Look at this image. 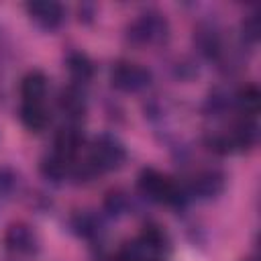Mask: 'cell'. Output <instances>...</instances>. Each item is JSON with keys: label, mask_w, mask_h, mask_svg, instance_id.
<instances>
[{"label": "cell", "mask_w": 261, "mask_h": 261, "mask_svg": "<svg viewBox=\"0 0 261 261\" xmlns=\"http://www.w3.org/2000/svg\"><path fill=\"white\" fill-rule=\"evenodd\" d=\"M139 192L151 200V202H161V204H169V206H181L188 200V194L167 175H163L161 171L153 169V167H145L139 173L137 179Z\"/></svg>", "instance_id": "cell-1"}, {"label": "cell", "mask_w": 261, "mask_h": 261, "mask_svg": "<svg viewBox=\"0 0 261 261\" xmlns=\"http://www.w3.org/2000/svg\"><path fill=\"white\" fill-rule=\"evenodd\" d=\"M126 37L133 45H161L169 39V22L159 10H147L139 14L126 29Z\"/></svg>", "instance_id": "cell-2"}, {"label": "cell", "mask_w": 261, "mask_h": 261, "mask_svg": "<svg viewBox=\"0 0 261 261\" xmlns=\"http://www.w3.org/2000/svg\"><path fill=\"white\" fill-rule=\"evenodd\" d=\"M124 161H126V149L114 135L104 133L92 141L90 153H88V163L92 165V169L96 173L114 171V169L122 167Z\"/></svg>", "instance_id": "cell-3"}, {"label": "cell", "mask_w": 261, "mask_h": 261, "mask_svg": "<svg viewBox=\"0 0 261 261\" xmlns=\"http://www.w3.org/2000/svg\"><path fill=\"white\" fill-rule=\"evenodd\" d=\"M110 82L120 92H141L151 84V71L133 61H118L110 69Z\"/></svg>", "instance_id": "cell-4"}, {"label": "cell", "mask_w": 261, "mask_h": 261, "mask_svg": "<svg viewBox=\"0 0 261 261\" xmlns=\"http://www.w3.org/2000/svg\"><path fill=\"white\" fill-rule=\"evenodd\" d=\"M4 247L14 255H35L39 251V237L27 222H12L2 237Z\"/></svg>", "instance_id": "cell-5"}, {"label": "cell", "mask_w": 261, "mask_h": 261, "mask_svg": "<svg viewBox=\"0 0 261 261\" xmlns=\"http://www.w3.org/2000/svg\"><path fill=\"white\" fill-rule=\"evenodd\" d=\"M29 18L43 31H55L61 27L65 18V10L59 2L53 0H39V2H29L27 6Z\"/></svg>", "instance_id": "cell-6"}, {"label": "cell", "mask_w": 261, "mask_h": 261, "mask_svg": "<svg viewBox=\"0 0 261 261\" xmlns=\"http://www.w3.org/2000/svg\"><path fill=\"white\" fill-rule=\"evenodd\" d=\"M226 188V177L218 169H204L200 171L190 184V196L198 200H214Z\"/></svg>", "instance_id": "cell-7"}, {"label": "cell", "mask_w": 261, "mask_h": 261, "mask_svg": "<svg viewBox=\"0 0 261 261\" xmlns=\"http://www.w3.org/2000/svg\"><path fill=\"white\" fill-rule=\"evenodd\" d=\"M82 147H84V133L77 126V122H69L57 130L55 143H53V151L57 155L73 161V157L82 151Z\"/></svg>", "instance_id": "cell-8"}, {"label": "cell", "mask_w": 261, "mask_h": 261, "mask_svg": "<svg viewBox=\"0 0 261 261\" xmlns=\"http://www.w3.org/2000/svg\"><path fill=\"white\" fill-rule=\"evenodd\" d=\"M57 104H59V110L69 118V122L82 120L84 114H86V110H88L86 94H84V90H82L77 84H71V86L63 88V90L59 92Z\"/></svg>", "instance_id": "cell-9"}, {"label": "cell", "mask_w": 261, "mask_h": 261, "mask_svg": "<svg viewBox=\"0 0 261 261\" xmlns=\"http://www.w3.org/2000/svg\"><path fill=\"white\" fill-rule=\"evenodd\" d=\"M194 45L206 59H218L222 55V37L210 22H200L194 31Z\"/></svg>", "instance_id": "cell-10"}, {"label": "cell", "mask_w": 261, "mask_h": 261, "mask_svg": "<svg viewBox=\"0 0 261 261\" xmlns=\"http://www.w3.org/2000/svg\"><path fill=\"white\" fill-rule=\"evenodd\" d=\"M18 118L33 133H41L49 124V112L43 102H22L18 108Z\"/></svg>", "instance_id": "cell-11"}, {"label": "cell", "mask_w": 261, "mask_h": 261, "mask_svg": "<svg viewBox=\"0 0 261 261\" xmlns=\"http://www.w3.org/2000/svg\"><path fill=\"white\" fill-rule=\"evenodd\" d=\"M65 69L71 75V80L80 84H88L94 77V63L84 51H71L65 57Z\"/></svg>", "instance_id": "cell-12"}, {"label": "cell", "mask_w": 261, "mask_h": 261, "mask_svg": "<svg viewBox=\"0 0 261 261\" xmlns=\"http://www.w3.org/2000/svg\"><path fill=\"white\" fill-rule=\"evenodd\" d=\"M47 94V75L39 69L24 73L20 80V98L22 102H43Z\"/></svg>", "instance_id": "cell-13"}, {"label": "cell", "mask_w": 261, "mask_h": 261, "mask_svg": "<svg viewBox=\"0 0 261 261\" xmlns=\"http://www.w3.org/2000/svg\"><path fill=\"white\" fill-rule=\"evenodd\" d=\"M232 104L239 108V112H241L245 118H253V116L259 112V106H261V94H259L257 86H255V84L243 86V88L232 96Z\"/></svg>", "instance_id": "cell-14"}, {"label": "cell", "mask_w": 261, "mask_h": 261, "mask_svg": "<svg viewBox=\"0 0 261 261\" xmlns=\"http://www.w3.org/2000/svg\"><path fill=\"white\" fill-rule=\"evenodd\" d=\"M69 224H71V230L86 241H96L102 234V222L92 212H75Z\"/></svg>", "instance_id": "cell-15"}, {"label": "cell", "mask_w": 261, "mask_h": 261, "mask_svg": "<svg viewBox=\"0 0 261 261\" xmlns=\"http://www.w3.org/2000/svg\"><path fill=\"white\" fill-rule=\"evenodd\" d=\"M228 135H230V141H232L234 151L251 149L257 143V124H255L253 118H243L241 122H237L228 130Z\"/></svg>", "instance_id": "cell-16"}, {"label": "cell", "mask_w": 261, "mask_h": 261, "mask_svg": "<svg viewBox=\"0 0 261 261\" xmlns=\"http://www.w3.org/2000/svg\"><path fill=\"white\" fill-rule=\"evenodd\" d=\"M139 241L143 243V247L149 251V253H153V255H161L163 251H167L169 249V237H167V232L159 226V224H145L143 226V230H141V234H139Z\"/></svg>", "instance_id": "cell-17"}, {"label": "cell", "mask_w": 261, "mask_h": 261, "mask_svg": "<svg viewBox=\"0 0 261 261\" xmlns=\"http://www.w3.org/2000/svg\"><path fill=\"white\" fill-rule=\"evenodd\" d=\"M71 163H73V161H69V159H65V157H61V155H57V153L53 151L51 155L43 157L39 169H41V175H43L45 179H49V181H53V184H59L65 175H69Z\"/></svg>", "instance_id": "cell-18"}, {"label": "cell", "mask_w": 261, "mask_h": 261, "mask_svg": "<svg viewBox=\"0 0 261 261\" xmlns=\"http://www.w3.org/2000/svg\"><path fill=\"white\" fill-rule=\"evenodd\" d=\"M104 212L112 218H120L128 212L130 208V198L124 190H110L106 196H104Z\"/></svg>", "instance_id": "cell-19"}, {"label": "cell", "mask_w": 261, "mask_h": 261, "mask_svg": "<svg viewBox=\"0 0 261 261\" xmlns=\"http://www.w3.org/2000/svg\"><path fill=\"white\" fill-rule=\"evenodd\" d=\"M230 106H232V96H230L228 92L220 90V88L212 90L210 96H208V100H206V112H208L210 116H220V114H224Z\"/></svg>", "instance_id": "cell-20"}, {"label": "cell", "mask_w": 261, "mask_h": 261, "mask_svg": "<svg viewBox=\"0 0 261 261\" xmlns=\"http://www.w3.org/2000/svg\"><path fill=\"white\" fill-rule=\"evenodd\" d=\"M204 143H206V147L212 153H218V155H228V153L234 151L228 133H212V135H206Z\"/></svg>", "instance_id": "cell-21"}, {"label": "cell", "mask_w": 261, "mask_h": 261, "mask_svg": "<svg viewBox=\"0 0 261 261\" xmlns=\"http://www.w3.org/2000/svg\"><path fill=\"white\" fill-rule=\"evenodd\" d=\"M241 35H243V41L249 43V45H255L257 39H259V20H257V14H249L247 18H243L241 22Z\"/></svg>", "instance_id": "cell-22"}, {"label": "cell", "mask_w": 261, "mask_h": 261, "mask_svg": "<svg viewBox=\"0 0 261 261\" xmlns=\"http://www.w3.org/2000/svg\"><path fill=\"white\" fill-rule=\"evenodd\" d=\"M18 184V177L14 173V169L10 167H0V198L12 194V190L16 188Z\"/></svg>", "instance_id": "cell-23"}, {"label": "cell", "mask_w": 261, "mask_h": 261, "mask_svg": "<svg viewBox=\"0 0 261 261\" xmlns=\"http://www.w3.org/2000/svg\"><path fill=\"white\" fill-rule=\"evenodd\" d=\"M96 261H112V259H108V257H104V255H102V257H98Z\"/></svg>", "instance_id": "cell-24"}, {"label": "cell", "mask_w": 261, "mask_h": 261, "mask_svg": "<svg viewBox=\"0 0 261 261\" xmlns=\"http://www.w3.org/2000/svg\"><path fill=\"white\" fill-rule=\"evenodd\" d=\"M145 261H161L159 257H149V259H145Z\"/></svg>", "instance_id": "cell-25"}]
</instances>
